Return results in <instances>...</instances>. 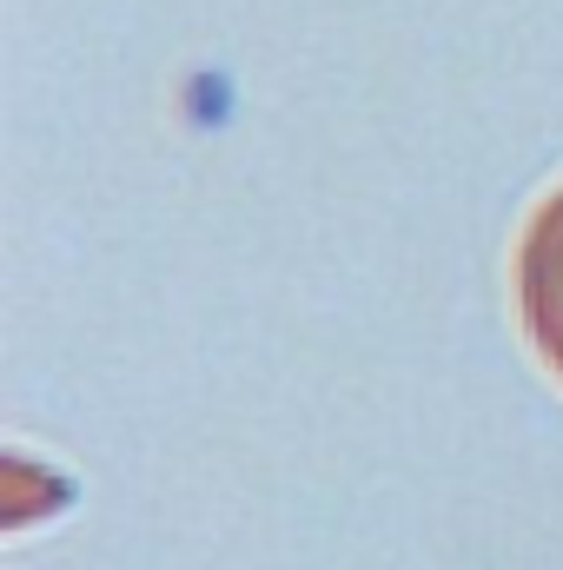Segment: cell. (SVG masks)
I'll return each instance as SVG.
<instances>
[{
  "mask_svg": "<svg viewBox=\"0 0 563 570\" xmlns=\"http://www.w3.org/2000/svg\"><path fill=\"white\" fill-rule=\"evenodd\" d=\"M517 305H524V325H531L537 352L551 358V372L563 379V186L524 226V246H517Z\"/></svg>",
  "mask_w": 563,
  "mask_h": 570,
  "instance_id": "6da1fadb",
  "label": "cell"
}]
</instances>
